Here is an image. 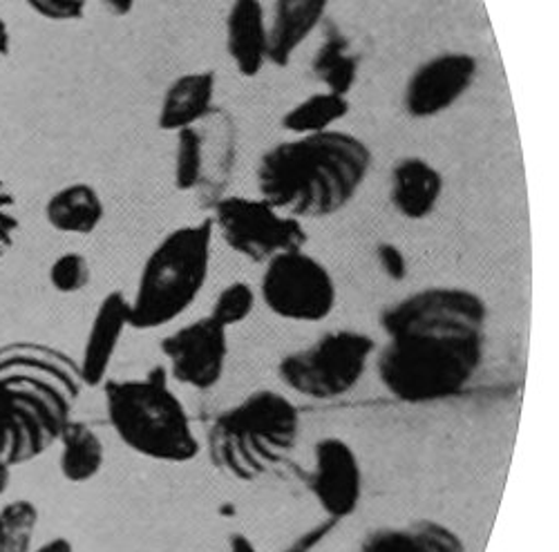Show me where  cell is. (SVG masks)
Segmentation results:
<instances>
[{
	"instance_id": "1",
	"label": "cell",
	"mask_w": 559,
	"mask_h": 552,
	"mask_svg": "<svg viewBox=\"0 0 559 552\" xmlns=\"http://www.w3.org/2000/svg\"><path fill=\"white\" fill-rule=\"evenodd\" d=\"M79 362L43 343L0 347V461L16 468L48 452L72 421Z\"/></svg>"
},
{
	"instance_id": "2",
	"label": "cell",
	"mask_w": 559,
	"mask_h": 552,
	"mask_svg": "<svg viewBox=\"0 0 559 552\" xmlns=\"http://www.w3.org/2000/svg\"><path fill=\"white\" fill-rule=\"evenodd\" d=\"M374 157L345 130L294 136L269 148L258 164L260 197L296 219L341 213L360 191Z\"/></svg>"
},
{
	"instance_id": "3",
	"label": "cell",
	"mask_w": 559,
	"mask_h": 552,
	"mask_svg": "<svg viewBox=\"0 0 559 552\" xmlns=\"http://www.w3.org/2000/svg\"><path fill=\"white\" fill-rule=\"evenodd\" d=\"M300 428L294 400L258 389L217 413L206 434V452L217 472L251 483L287 461L300 441Z\"/></svg>"
},
{
	"instance_id": "4",
	"label": "cell",
	"mask_w": 559,
	"mask_h": 552,
	"mask_svg": "<svg viewBox=\"0 0 559 552\" xmlns=\"http://www.w3.org/2000/svg\"><path fill=\"white\" fill-rule=\"evenodd\" d=\"M374 356L379 383L390 396L426 405L452 398L473 383L484 364L486 338L399 334L388 336Z\"/></svg>"
},
{
	"instance_id": "5",
	"label": "cell",
	"mask_w": 559,
	"mask_h": 552,
	"mask_svg": "<svg viewBox=\"0 0 559 552\" xmlns=\"http://www.w3.org/2000/svg\"><path fill=\"white\" fill-rule=\"evenodd\" d=\"M106 413L119 441L134 454L159 464H191L202 443L179 396L164 381V372L146 379L106 381Z\"/></svg>"
},
{
	"instance_id": "6",
	"label": "cell",
	"mask_w": 559,
	"mask_h": 552,
	"mask_svg": "<svg viewBox=\"0 0 559 552\" xmlns=\"http://www.w3.org/2000/svg\"><path fill=\"white\" fill-rule=\"evenodd\" d=\"M211 217L170 231L146 257L130 300V329H162L200 298L213 255Z\"/></svg>"
},
{
	"instance_id": "7",
	"label": "cell",
	"mask_w": 559,
	"mask_h": 552,
	"mask_svg": "<svg viewBox=\"0 0 559 552\" xmlns=\"http://www.w3.org/2000/svg\"><path fill=\"white\" fill-rule=\"evenodd\" d=\"M377 353V340L354 329H336L313 345L287 353L277 362V376L292 392L332 400L349 394L367 372Z\"/></svg>"
},
{
	"instance_id": "8",
	"label": "cell",
	"mask_w": 559,
	"mask_h": 552,
	"mask_svg": "<svg viewBox=\"0 0 559 552\" xmlns=\"http://www.w3.org/2000/svg\"><path fill=\"white\" fill-rule=\"evenodd\" d=\"M240 130L226 108L215 106L195 125L177 132L173 181L179 193H195L211 208L228 191L238 161Z\"/></svg>"
},
{
	"instance_id": "9",
	"label": "cell",
	"mask_w": 559,
	"mask_h": 552,
	"mask_svg": "<svg viewBox=\"0 0 559 552\" xmlns=\"http://www.w3.org/2000/svg\"><path fill=\"white\" fill-rule=\"evenodd\" d=\"M213 231L238 255L266 264L273 257L307 247L305 224L264 197L224 195L211 206Z\"/></svg>"
},
{
	"instance_id": "10",
	"label": "cell",
	"mask_w": 559,
	"mask_h": 552,
	"mask_svg": "<svg viewBox=\"0 0 559 552\" xmlns=\"http://www.w3.org/2000/svg\"><path fill=\"white\" fill-rule=\"evenodd\" d=\"M264 307L289 322H322L336 309L334 275L305 249L289 251L264 264L260 283Z\"/></svg>"
},
{
	"instance_id": "11",
	"label": "cell",
	"mask_w": 559,
	"mask_h": 552,
	"mask_svg": "<svg viewBox=\"0 0 559 552\" xmlns=\"http://www.w3.org/2000/svg\"><path fill=\"white\" fill-rule=\"evenodd\" d=\"M385 336L450 334L486 338L488 304L463 287H428L414 291L381 313Z\"/></svg>"
},
{
	"instance_id": "12",
	"label": "cell",
	"mask_w": 559,
	"mask_h": 552,
	"mask_svg": "<svg viewBox=\"0 0 559 552\" xmlns=\"http://www.w3.org/2000/svg\"><path fill=\"white\" fill-rule=\"evenodd\" d=\"M170 376L198 392H209L224 379L228 360V329L213 317H200L162 340Z\"/></svg>"
},
{
	"instance_id": "13",
	"label": "cell",
	"mask_w": 559,
	"mask_h": 552,
	"mask_svg": "<svg viewBox=\"0 0 559 552\" xmlns=\"http://www.w3.org/2000/svg\"><path fill=\"white\" fill-rule=\"evenodd\" d=\"M479 61L468 52H443L418 65L407 79L403 110L412 119H432L448 112L473 89Z\"/></svg>"
},
{
	"instance_id": "14",
	"label": "cell",
	"mask_w": 559,
	"mask_h": 552,
	"mask_svg": "<svg viewBox=\"0 0 559 552\" xmlns=\"http://www.w3.org/2000/svg\"><path fill=\"white\" fill-rule=\"evenodd\" d=\"M362 468L354 447L341 436H322L313 445L309 490L320 511L334 521L352 517L362 499Z\"/></svg>"
},
{
	"instance_id": "15",
	"label": "cell",
	"mask_w": 559,
	"mask_h": 552,
	"mask_svg": "<svg viewBox=\"0 0 559 552\" xmlns=\"http://www.w3.org/2000/svg\"><path fill=\"white\" fill-rule=\"evenodd\" d=\"M126 329H130V300L121 291H112L97 307L81 360H76L83 387H102L108 381L110 364Z\"/></svg>"
},
{
	"instance_id": "16",
	"label": "cell",
	"mask_w": 559,
	"mask_h": 552,
	"mask_svg": "<svg viewBox=\"0 0 559 552\" xmlns=\"http://www.w3.org/2000/svg\"><path fill=\"white\" fill-rule=\"evenodd\" d=\"M224 29L226 52L238 74L258 76L269 63V21L260 0H233Z\"/></svg>"
},
{
	"instance_id": "17",
	"label": "cell",
	"mask_w": 559,
	"mask_h": 552,
	"mask_svg": "<svg viewBox=\"0 0 559 552\" xmlns=\"http://www.w3.org/2000/svg\"><path fill=\"white\" fill-rule=\"evenodd\" d=\"M443 195V175L424 157H403L394 164L390 177V202L394 211L409 219L421 221L430 217Z\"/></svg>"
},
{
	"instance_id": "18",
	"label": "cell",
	"mask_w": 559,
	"mask_h": 552,
	"mask_svg": "<svg viewBox=\"0 0 559 552\" xmlns=\"http://www.w3.org/2000/svg\"><path fill=\"white\" fill-rule=\"evenodd\" d=\"M330 0H275L269 23V63L285 68L328 14Z\"/></svg>"
},
{
	"instance_id": "19",
	"label": "cell",
	"mask_w": 559,
	"mask_h": 552,
	"mask_svg": "<svg viewBox=\"0 0 559 552\" xmlns=\"http://www.w3.org/2000/svg\"><path fill=\"white\" fill-rule=\"evenodd\" d=\"M217 76L213 70H198L177 76L164 92L157 125L164 132H179L195 125L215 108Z\"/></svg>"
},
{
	"instance_id": "20",
	"label": "cell",
	"mask_w": 559,
	"mask_h": 552,
	"mask_svg": "<svg viewBox=\"0 0 559 552\" xmlns=\"http://www.w3.org/2000/svg\"><path fill=\"white\" fill-rule=\"evenodd\" d=\"M358 552H465V543L443 521L414 519L371 530L362 537Z\"/></svg>"
},
{
	"instance_id": "21",
	"label": "cell",
	"mask_w": 559,
	"mask_h": 552,
	"mask_svg": "<svg viewBox=\"0 0 559 552\" xmlns=\"http://www.w3.org/2000/svg\"><path fill=\"white\" fill-rule=\"evenodd\" d=\"M106 206L99 191L90 183H68L45 204V219L59 233L90 236L104 221Z\"/></svg>"
},
{
	"instance_id": "22",
	"label": "cell",
	"mask_w": 559,
	"mask_h": 552,
	"mask_svg": "<svg viewBox=\"0 0 559 552\" xmlns=\"http://www.w3.org/2000/svg\"><path fill=\"white\" fill-rule=\"evenodd\" d=\"M57 443L61 445L59 468L66 481L87 483L104 470L106 445L87 423L72 419Z\"/></svg>"
},
{
	"instance_id": "23",
	"label": "cell",
	"mask_w": 559,
	"mask_h": 552,
	"mask_svg": "<svg viewBox=\"0 0 559 552\" xmlns=\"http://www.w3.org/2000/svg\"><path fill=\"white\" fill-rule=\"evenodd\" d=\"M311 72L324 89L336 92V95L349 97L358 74H360V57L352 50L349 38L334 25L324 32L320 48L311 61Z\"/></svg>"
},
{
	"instance_id": "24",
	"label": "cell",
	"mask_w": 559,
	"mask_h": 552,
	"mask_svg": "<svg viewBox=\"0 0 559 552\" xmlns=\"http://www.w3.org/2000/svg\"><path fill=\"white\" fill-rule=\"evenodd\" d=\"M349 97L336 95V92L322 89L316 95L305 97L296 106H292L280 125L292 136H307V134H320L334 130L338 121H343L349 115Z\"/></svg>"
},
{
	"instance_id": "25",
	"label": "cell",
	"mask_w": 559,
	"mask_h": 552,
	"mask_svg": "<svg viewBox=\"0 0 559 552\" xmlns=\"http://www.w3.org/2000/svg\"><path fill=\"white\" fill-rule=\"evenodd\" d=\"M38 508L19 499L0 508V552H34Z\"/></svg>"
},
{
	"instance_id": "26",
	"label": "cell",
	"mask_w": 559,
	"mask_h": 552,
	"mask_svg": "<svg viewBox=\"0 0 559 552\" xmlns=\"http://www.w3.org/2000/svg\"><path fill=\"white\" fill-rule=\"evenodd\" d=\"M255 304H258L255 289L249 283L238 280V283H230L217 293L209 317H213L224 329H230L247 322Z\"/></svg>"
},
{
	"instance_id": "27",
	"label": "cell",
	"mask_w": 559,
	"mask_h": 552,
	"mask_svg": "<svg viewBox=\"0 0 559 552\" xmlns=\"http://www.w3.org/2000/svg\"><path fill=\"white\" fill-rule=\"evenodd\" d=\"M48 278H50V285L55 291H59L63 296H72V293L83 291L90 285L92 268H90V262L85 260V255L70 251V253L59 255L52 262Z\"/></svg>"
},
{
	"instance_id": "28",
	"label": "cell",
	"mask_w": 559,
	"mask_h": 552,
	"mask_svg": "<svg viewBox=\"0 0 559 552\" xmlns=\"http://www.w3.org/2000/svg\"><path fill=\"white\" fill-rule=\"evenodd\" d=\"M19 228L21 221L16 215V200L8 183L0 179V257L14 247Z\"/></svg>"
},
{
	"instance_id": "29",
	"label": "cell",
	"mask_w": 559,
	"mask_h": 552,
	"mask_svg": "<svg viewBox=\"0 0 559 552\" xmlns=\"http://www.w3.org/2000/svg\"><path fill=\"white\" fill-rule=\"evenodd\" d=\"M32 12L38 16L55 21V23H68L76 21L85 14V8L90 0H25Z\"/></svg>"
},
{
	"instance_id": "30",
	"label": "cell",
	"mask_w": 559,
	"mask_h": 552,
	"mask_svg": "<svg viewBox=\"0 0 559 552\" xmlns=\"http://www.w3.org/2000/svg\"><path fill=\"white\" fill-rule=\"evenodd\" d=\"M374 255H377V264L383 271L385 278H390L392 283H403L407 278L409 264H407L405 253L396 244L381 242V244H377Z\"/></svg>"
},
{
	"instance_id": "31",
	"label": "cell",
	"mask_w": 559,
	"mask_h": 552,
	"mask_svg": "<svg viewBox=\"0 0 559 552\" xmlns=\"http://www.w3.org/2000/svg\"><path fill=\"white\" fill-rule=\"evenodd\" d=\"M226 552H260V550L255 548V543L247 535L236 532V535H230Z\"/></svg>"
},
{
	"instance_id": "32",
	"label": "cell",
	"mask_w": 559,
	"mask_h": 552,
	"mask_svg": "<svg viewBox=\"0 0 559 552\" xmlns=\"http://www.w3.org/2000/svg\"><path fill=\"white\" fill-rule=\"evenodd\" d=\"M136 0H102V5L115 16H128L134 10Z\"/></svg>"
},
{
	"instance_id": "33",
	"label": "cell",
	"mask_w": 559,
	"mask_h": 552,
	"mask_svg": "<svg viewBox=\"0 0 559 552\" xmlns=\"http://www.w3.org/2000/svg\"><path fill=\"white\" fill-rule=\"evenodd\" d=\"M34 552H74V545L66 537H57V539H52L48 543H43Z\"/></svg>"
},
{
	"instance_id": "34",
	"label": "cell",
	"mask_w": 559,
	"mask_h": 552,
	"mask_svg": "<svg viewBox=\"0 0 559 552\" xmlns=\"http://www.w3.org/2000/svg\"><path fill=\"white\" fill-rule=\"evenodd\" d=\"M10 43H12V38H10V27H8V23H5L3 19H0V59L8 57Z\"/></svg>"
},
{
	"instance_id": "35",
	"label": "cell",
	"mask_w": 559,
	"mask_h": 552,
	"mask_svg": "<svg viewBox=\"0 0 559 552\" xmlns=\"http://www.w3.org/2000/svg\"><path fill=\"white\" fill-rule=\"evenodd\" d=\"M10 483H12V466L0 461V496L10 490Z\"/></svg>"
}]
</instances>
